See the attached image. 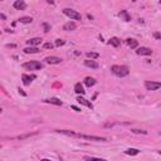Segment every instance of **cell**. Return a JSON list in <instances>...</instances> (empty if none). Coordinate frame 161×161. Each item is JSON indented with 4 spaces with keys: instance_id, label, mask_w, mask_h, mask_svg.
I'll return each instance as SVG.
<instances>
[{
    "instance_id": "cell-32",
    "label": "cell",
    "mask_w": 161,
    "mask_h": 161,
    "mask_svg": "<svg viewBox=\"0 0 161 161\" xmlns=\"http://www.w3.org/2000/svg\"><path fill=\"white\" fill-rule=\"evenodd\" d=\"M1 112H3V108H1V107H0V113H1Z\"/></svg>"
},
{
    "instance_id": "cell-17",
    "label": "cell",
    "mask_w": 161,
    "mask_h": 161,
    "mask_svg": "<svg viewBox=\"0 0 161 161\" xmlns=\"http://www.w3.org/2000/svg\"><path fill=\"white\" fill-rule=\"evenodd\" d=\"M118 15H120V18L124 19L125 22H130L131 20V17H130V14H129V12H127V10H121Z\"/></svg>"
},
{
    "instance_id": "cell-4",
    "label": "cell",
    "mask_w": 161,
    "mask_h": 161,
    "mask_svg": "<svg viewBox=\"0 0 161 161\" xmlns=\"http://www.w3.org/2000/svg\"><path fill=\"white\" fill-rule=\"evenodd\" d=\"M78 139H84V140H89V141H97V142H105L106 139L105 137H99V136H91V135H83V134H78L77 135Z\"/></svg>"
},
{
    "instance_id": "cell-2",
    "label": "cell",
    "mask_w": 161,
    "mask_h": 161,
    "mask_svg": "<svg viewBox=\"0 0 161 161\" xmlns=\"http://www.w3.org/2000/svg\"><path fill=\"white\" fill-rule=\"evenodd\" d=\"M23 68H25L28 70H38V69H43L44 64L40 62H37V60H32V62H27L23 64Z\"/></svg>"
},
{
    "instance_id": "cell-18",
    "label": "cell",
    "mask_w": 161,
    "mask_h": 161,
    "mask_svg": "<svg viewBox=\"0 0 161 161\" xmlns=\"http://www.w3.org/2000/svg\"><path fill=\"white\" fill-rule=\"evenodd\" d=\"M126 42H127V44H129L130 48H132V49H136L137 47H139V43H137V40H136V39H132V38H129V39H127Z\"/></svg>"
},
{
    "instance_id": "cell-24",
    "label": "cell",
    "mask_w": 161,
    "mask_h": 161,
    "mask_svg": "<svg viewBox=\"0 0 161 161\" xmlns=\"http://www.w3.org/2000/svg\"><path fill=\"white\" fill-rule=\"evenodd\" d=\"M87 57H88L89 59H97L98 57H99V54H98V53H93V52H88Z\"/></svg>"
},
{
    "instance_id": "cell-3",
    "label": "cell",
    "mask_w": 161,
    "mask_h": 161,
    "mask_svg": "<svg viewBox=\"0 0 161 161\" xmlns=\"http://www.w3.org/2000/svg\"><path fill=\"white\" fill-rule=\"evenodd\" d=\"M63 14L64 15H67L68 18L73 19V20H80V19H82V17H80V14L78 12L73 10V9H69V8L63 9Z\"/></svg>"
},
{
    "instance_id": "cell-21",
    "label": "cell",
    "mask_w": 161,
    "mask_h": 161,
    "mask_svg": "<svg viewBox=\"0 0 161 161\" xmlns=\"http://www.w3.org/2000/svg\"><path fill=\"white\" fill-rule=\"evenodd\" d=\"M110 44L112 47H115V48H117V47L121 44V40L118 39L117 37H113V38H111V39H110Z\"/></svg>"
},
{
    "instance_id": "cell-11",
    "label": "cell",
    "mask_w": 161,
    "mask_h": 161,
    "mask_svg": "<svg viewBox=\"0 0 161 161\" xmlns=\"http://www.w3.org/2000/svg\"><path fill=\"white\" fill-rule=\"evenodd\" d=\"M84 65L86 67H88V68H93V69H97V68H99V64L97 63V62H94V60H92V59H87V60H84Z\"/></svg>"
},
{
    "instance_id": "cell-15",
    "label": "cell",
    "mask_w": 161,
    "mask_h": 161,
    "mask_svg": "<svg viewBox=\"0 0 161 161\" xmlns=\"http://www.w3.org/2000/svg\"><path fill=\"white\" fill-rule=\"evenodd\" d=\"M44 102H45V103H50V105H55V106H62V101H59V99L55 98V97L44 99Z\"/></svg>"
},
{
    "instance_id": "cell-27",
    "label": "cell",
    "mask_w": 161,
    "mask_h": 161,
    "mask_svg": "<svg viewBox=\"0 0 161 161\" xmlns=\"http://www.w3.org/2000/svg\"><path fill=\"white\" fill-rule=\"evenodd\" d=\"M55 47H60V45H64V40H62V39H57L55 40V44H54Z\"/></svg>"
},
{
    "instance_id": "cell-14",
    "label": "cell",
    "mask_w": 161,
    "mask_h": 161,
    "mask_svg": "<svg viewBox=\"0 0 161 161\" xmlns=\"http://www.w3.org/2000/svg\"><path fill=\"white\" fill-rule=\"evenodd\" d=\"M55 132L58 134H62V135H65V136H72V137H77V132L74 131H69V130H55Z\"/></svg>"
},
{
    "instance_id": "cell-26",
    "label": "cell",
    "mask_w": 161,
    "mask_h": 161,
    "mask_svg": "<svg viewBox=\"0 0 161 161\" xmlns=\"http://www.w3.org/2000/svg\"><path fill=\"white\" fill-rule=\"evenodd\" d=\"M42 27L44 28V32H49V30H50V25L48 24V23H43V24H42Z\"/></svg>"
},
{
    "instance_id": "cell-30",
    "label": "cell",
    "mask_w": 161,
    "mask_h": 161,
    "mask_svg": "<svg viewBox=\"0 0 161 161\" xmlns=\"http://www.w3.org/2000/svg\"><path fill=\"white\" fill-rule=\"evenodd\" d=\"M154 37L156 38V39H160V34H159V33H155V34H154Z\"/></svg>"
},
{
    "instance_id": "cell-9",
    "label": "cell",
    "mask_w": 161,
    "mask_h": 161,
    "mask_svg": "<svg viewBox=\"0 0 161 161\" xmlns=\"http://www.w3.org/2000/svg\"><path fill=\"white\" fill-rule=\"evenodd\" d=\"M77 101H78L79 105H83V106H86V107H88V108H91V110L93 108V105L88 101V99H86V98H83V97L78 96V97H77Z\"/></svg>"
},
{
    "instance_id": "cell-31",
    "label": "cell",
    "mask_w": 161,
    "mask_h": 161,
    "mask_svg": "<svg viewBox=\"0 0 161 161\" xmlns=\"http://www.w3.org/2000/svg\"><path fill=\"white\" fill-rule=\"evenodd\" d=\"M48 3H50V4H53V0H47Z\"/></svg>"
},
{
    "instance_id": "cell-5",
    "label": "cell",
    "mask_w": 161,
    "mask_h": 161,
    "mask_svg": "<svg viewBox=\"0 0 161 161\" xmlns=\"http://www.w3.org/2000/svg\"><path fill=\"white\" fill-rule=\"evenodd\" d=\"M145 87L146 89H149V91H157V89L161 87V83L160 82H145Z\"/></svg>"
},
{
    "instance_id": "cell-28",
    "label": "cell",
    "mask_w": 161,
    "mask_h": 161,
    "mask_svg": "<svg viewBox=\"0 0 161 161\" xmlns=\"http://www.w3.org/2000/svg\"><path fill=\"white\" fill-rule=\"evenodd\" d=\"M131 132H134V134H142V135L147 134V132L144 131V130H131Z\"/></svg>"
},
{
    "instance_id": "cell-33",
    "label": "cell",
    "mask_w": 161,
    "mask_h": 161,
    "mask_svg": "<svg viewBox=\"0 0 161 161\" xmlns=\"http://www.w3.org/2000/svg\"><path fill=\"white\" fill-rule=\"evenodd\" d=\"M132 1H136V0H132Z\"/></svg>"
},
{
    "instance_id": "cell-20",
    "label": "cell",
    "mask_w": 161,
    "mask_h": 161,
    "mask_svg": "<svg viewBox=\"0 0 161 161\" xmlns=\"http://www.w3.org/2000/svg\"><path fill=\"white\" fill-rule=\"evenodd\" d=\"M74 92L77 93V94H84V89H83V86L80 83H75V86H74Z\"/></svg>"
},
{
    "instance_id": "cell-7",
    "label": "cell",
    "mask_w": 161,
    "mask_h": 161,
    "mask_svg": "<svg viewBox=\"0 0 161 161\" xmlns=\"http://www.w3.org/2000/svg\"><path fill=\"white\" fill-rule=\"evenodd\" d=\"M48 64H59L62 62V58H59V57H55V55H50V57H47L44 59Z\"/></svg>"
},
{
    "instance_id": "cell-34",
    "label": "cell",
    "mask_w": 161,
    "mask_h": 161,
    "mask_svg": "<svg viewBox=\"0 0 161 161\" xmlns=\"http://www.w3.org/2000/svg\"><path fill=\"white\" fill-rule=\"evenodd\" d=\"M0 147H1V145H0Z\"/></svg>"
},
{
    "instance_id": "cell-35",
    "label": "cell",
    "mask_w": 161,
    "mask_h": 161,
    "mask_svg": "<svg viewBox=\"0 0 161 161\" xmlns=\"http://www.w3.org/2000/svg\"><path fill=\"white\" fill-rule=\"evenodd\" d=\"M0 1H3V0H0Z\"/></svg>"
},
{
    "instance_id": "cell-23",
    "label": "cell",
    "mask_w": 161,
    "mask_h": 161,
    "mask_svg": "<svg viewBox=\"0 0 161 161\" xmlns=\"http://www.w3.org/2000/svg\"><path fill=\"white\" fill-rule=\"evenodd\" d=\"M139 152H140V151L137 150V149H127V150L125 151V154H126V155H130V156L139 155Z\"/></svg>"
},
{
    "instance_id": "cell-10",
    "label": "cell",
    "mask_w": 161,
    "mask_h": 161,
    "mask_svg": "<svg viewBox=\"0 0 161 161\" xmlns=\"http://www.w3.org/2000/svg\"><path fill=\"white\" fill-rule=\"evenodd\" d=\"M33 79H35V75H28V74H23L22 75V80L25 86H29V84L33 82Z\"/></svg>"
},
{
    "instance_id": "cell-13",
    "label": "cell",
    "mask_w": 161,
    "mask_h": 161,
    "mask_svg": "<svg viewBox=\"0 0 161 161\" xmlns=\"http://www.w3.org/2000/svg\"><path fill=\"white\" fill-rule=\"evenodd\" d=\"M42 43V38H32V39L27 40V44L28 45H32V47H37Z\"/></svg>"
},
{
    "instance_id": "cell-12",
    "label": "cell",
    "mask_w": 161,
    "mask_h": 161,
    "mask_svg": "<svg viewBox=\"0 0 161 161\" xmlns=\"http://www.w3.org/2000/svg\"><path fill=\"white\" fill-rule=\"evenodd\" d=\"M75 28H77L75 23L68 22V23H65V24L63 25V30H65V32H72V30H75Z\"/></svg>"
},
{
    "instance_id": "cell-25",
    "label": "cell",
    "mask_w": 161,
    "mask_h": 161,
    "mask_svg": "<svg viewBox=\"0 0 161 161\" xmlns=\"http://www.w3.org/2000/svg\"><path fill=\"white\" fill-rule=\"evenodd\" d=\"M43 48H44V49H53V48H54V44H52V43H45V44L43 45Z\"/></svg>"
},
{
    "instance_id": "cell-6",
    "label": "cell",
    "mask_w": 161,
    "mask_h": 161,
    "mask_svg": "<svg viewBox=\"0 0 161 161\" xmlns=\"http://www.w3.org/2000/svg\"><path fill=\"white\" fill-rule=\"evenodd\" d=\"M136 53L139 55H151L152 54V50L147 48V47H140V48H137Z\"/></svg>"
},
{
    "instance_id": "cell-1",
    "label": "cell",
    "mask_w": 161,
    "mask_h": 161,
    "mask_svg": "<svg viewBox=\"0 0 161 161\" xmlns=\"http://www.w3.org/2000/svg\"><path fill=\"white\" fill-rule=\"evenodd\" d=\"M111 72L117 75V77H120V78H124L126 77V75H129L130 73V69L127 65H112L111 67Z\"/></svg>"
},
{
    "instance_id": "cell-22",
    "label": "cell",
    "mask_w": 161,
    "mask_h": 161,
    "mask_svg": "<svg viewBox=\"0 0 161 161\" xmlns=\"http://www.w3.org/2000/svg\"><path fill=\"white\" fill-rule=\"evenodd\" d=\"M33 22V19L30 17H22L19 19V23H22V24H30Z\"/></svg>"
},
{
    "instance_id": "cell-8",
    "label": "cell",
    "mask_w": 161,
    "mask_h": 161,
    "mask_svg": "<svg viewBox=\"0 0 161 161\" xmlns=\"http://www.w3.org/2000/svg\"><path fill=\"white\" fill-rule=\"evenodd\" d=\"M14 9H17V10H24V9L27 8V4L24 0H15L13 4Z\"/></svg>"
},
{
    "instance_id": "cell-16",
    "label": "cell",
    "mask_w": 161,
    "mask_h": 161,
    "mask_svg": "<svg viewBox=\"0 0 161 161\" xmlns=\"http://www.w3.org/2000/svg\"><path fill=\"white\" fill-rule=\"evenodd\" d=\"M24 53L27 54H34V53H39V49L37 48V47H27V48H24Z\"/></svg>"
},
{
    "instance_id": "cell-19",
    "label": "cell",
    "mask_w": 161,
    "mask_h": 161,
    "mask_svg": "<svg viewBox=\"0 0 161 161\" xmlns=\"http://www.w3.org/2000/svg\"><path fill=\"white\" fill-rule=\"evenodd\" d=\"M84 84H86L87 87H92L96 84V79L92 78V77H86L84 78Z\"/></svg>"
},
{
    "instance_id": "cell-29",
    "label": "cell",
    "mask_w": 161,
    "mask_h": 161,
    "mask_svg": "<svg viewBox=\"0 0 161 161\" xmlns=\"http://www.w3.org/2000/svg\"><path fill=\"white\" fill-rule=\"evenodd\" d=\"M72 108L75 111V112H80V108H78V107H75V106H72Z\"/></svg>"
}]
</instances>
